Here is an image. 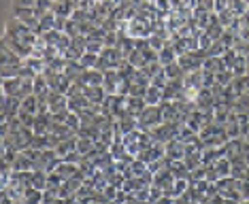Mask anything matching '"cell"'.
Instances as JSON below:
<instances>
[{"label":"cell","instance_id":"cell-1","mask_svg":"<svg viewBox=\"0 0 249 204\" xmlns=\"http://www.w3.org/2000/svg\"><path fill=\"white\" fill-rule=\"evenodd\" d=\"M126 60L122 55V51L117 47H105L103 53L98 55V64H96V68H98L100 72H107V70H117V68L122 66V62Z\"/></svg>","mask_w":249,"mask_h":204},{"label":"cell","instance_id":"cell-25","mask_svg":"<svg viewBox=\"0 0 249 204\" xmlns=\"http://www.w3.org/2000/svg\"><path fill=\"white\" fill-rule=\"evenodd\" d=\"M164 72H166V77H168V81H177V79H183V68L179 66V62H173V64H168V66H164Z\"/></svg>","mask_w":249,"mask_h":204},{"label":"cell","instance_id":"cell-46","mask_svg":"<svg viewBox=\"0 0 249 204\" xmlns=\"http://www.w3.org/2000/svg\"><path fill=\"white\" fill-rule=\"evenodd\" d=\"M247 117H249V115H247Z\"/></svg>","mask_w":249,"mask_h":204},{"label":"cell","instance_id":"cell-18","mask_svg":"<svg viewBox=\"0 0 249 204\" xmlns=\"http://www.w3.org/2000/svg\"><path fill=\"white\" fill-rule=\"evenodd\" d=\"M21 62H24V60H21L19 55L9 47V45L2 43V66H19Z\"/></svg>","mask_w":249,"mask_h":204},{"label":"cell","instance_id":"cell-19","mask_svg":"<svg viewBox=\"0 0 249 204\" xmlns=\"http://www.w3.org/2000/svg\"><path fill=\"white\" fill-rule=\"evenodd\" d=\"M177 138H179L183 145H190V143H194V140L198 138V132H194V130H192L190 126H185V123H179Z\"/></svg>","mask_w":249,"mask_h":204},{"label":"cell","instance_id":"cell-32","mask_svg":"<svg viewBox=\"0 0 249 204\" xmlns=\"http://www.w3.org/2000/svg\"><path fill=\"white\" fill-rule=\"evenodd\" d=\"M166 38H162V36H158V34H151V36H149V47L151 49H154L156 51V53H160V51L164 49V47H166Z\"/></svg>","mask_w":249,"mask_h":204},{"label":"cell","instance_id":"cell-28","mask_svg":"<svg viewBox=\"0 0 249 204\" xmlns=\"http://www.w3.org/2000/svg\"><path fill=\"white\" fill-rule=\"evenodd\" d=\"M77 151L81 153L83 157H88L89 153L94 151V140L92 138H77Z\"/></svg>","mask_w":249,"mask_h":204},{"label":"cell","instance_id":"cell-26","mask_svg":"<svg viewBox=\"0 0 249 204\" xmlns=\"http://www.w3.org/2000/svg\"><path fill=\"white\" fill-rule=\"evenodd\" d=\"M228 9L234 11L236 17H243L249 11V2L247 0H228Z\"/></svg>","mask_w":249,"mask_h":204},{"label":"cell","instance_id":"cell-3","mask_svg":"<svg viewBox=\"0 0 249 204\" xmlns=\"http://www.w3.org/2000/svg\"><path fill=\"white\" fill-rule=\"evenodd\" d=\"M47 106H49V113H52V115L66 113V111H69V96L58 94V92H52V94L47 96Z\"/></svg>","mask_w":249,"mask_h":204},{"label":"cell","instance_id":"cell-43","mask_svg":"<svg viewBox=\"0 0 249 204\" xmlns=\"http://www.w3.org/2000/svg\"><path fill=\"white\" fill-rule=\"evenodd\" d=\"M245 75H249V58H247V72H245Z\"/></svg>","mask_w":249,"mask_h":204},{"label":"cell","instance_id":"cell-16","mask_svg":"<svg viewBox=\"0 0 249 204\" xmlns=\"http://www.w3.org/2000/svg\"><path fill=\"white\" fill-rule=\"evenodd\" d=\"M19 85H21V79H19V77L2 79V94H4V96H13V98H18V94H19Z\"/></svg>","mask_w":249,"mask_h":204},{"label":"cell","instance_id":"cell-5","mask_svg":"<svg viewBox=\"0 0 249 204\" xmlns=\"http://www.w3.org/2000/svg\"><path fill=\"white\" fill-rule=\"evenodd\" d=\"M120 83H122V77H120V72H117V70H107L105 72L103 87H105V92L109 94V96H115L117 94V87H120Z\"/></svg>","mask_w":249,"mask_h":204},{"label":"cell","instance_id":"cell-4","mask_svg":"<svg viewBox=\"0 0 249 204\" xmlns=\"http://www.w3.org/2000/svg\"><path fill=\"white\" fill-rule=\"evenodd\" d=\"M164 153H166V160H183L185 157V145L181 143L179 138H173V140H168L166 145H164Z\"/></svg>","mask_w":249,"mask_h":204},{"label":"cell","instance_id":"cell-33","mask_svg":"<svg viewBox=\"0 0 249 204\" xmlns=\"http://www.w3.org/2000/svg\"><path fill=\"white\" fill-rule=\"evenodd\" d=\"M215 77H217V83H219V85H224V87H226V85H230L232 81H234V72H232L230 68H226V70L217 72Z\"/></svg>","mask_w":249,"mask_h":204},{"label":"cell","instance_id":"cell-14","mask_svg":"<svg viewBox=\"0 0 249 204\" xmlns=\"http://www.w3.org/2000/svg\"><path fill=\"white\" fill-rule=\"evenodd\" d=\"M226 62H224V58H209L202 62V70H209V72H213V75H217V72H222V70H226Z\"/></svg>","mask_w":249,"mask_h":204},{"label":"cell","instance_id":"cell-24","mask_svg":"<svg viewBox=\"0 0 249 204\" xmlns=\"http://www.w3.org/2000/svg\"><path fill=\"white\" fill-rule=\"evenodd\" d=\"M236 19H239V17H236V13H234V11H230V9H224V11H219V13H217V21L226 28V30L232 28V24H234Z\"/></svg>","mask_w":249,"mask_h":204},{"label":"cell","instance_id":"cell-38","mask_svg":"<svg viewBox=\"0 0 249 204\" xmlns=\"http://www.w3.org/2000/svg\"><path fill=\"white\" fill-rule=\"evenodd\" d=\"M166 83H168V77H166V72H160V75H156L154 79H151V85H156V87H166Z\"/></svg>","mask_w":249,"mask_h":204},{"label":"cell","instance_id":"cell-2","mask_svg":"<svg viewBox=\"0 0 249 204\" xmlns=\"http://www.w3.org/2000/svg\"><path fill=\"white\" fill-rule=\"evenodd\" d=\"M128 36L132 38H149L151 34H154V30H151V21L145 19V17L137 15L134 19L128 21V30H126Z\"/></svg>","mask_w":249,"mask_h":204},{"label":"cell","instance_id":"cell-11","mask_svg":"<svg viewBox=\"0 0 249 204\" xmlns=\"http://www.w3.org/2000/svg\"><path fill=\"white\" fill-rule=\"evenodd\" d=\"M47 185H49V172H45V170H32L30 187L45 191V189H47Z\"/></svg>","mask_w":249,"mask_h":204},{"label":"cell","instance_id":"cell-7","mask_svg":"<svg viewBox=\"0 0 249 204\" xmlns=\"http://www.w3.org/2000/svg\"><path fill=\"white\" fill-rule=\"evenodd\" d=\"M243 143L245 140H241V138H232V140H228L222 149H224V157H228V160L232 162L234 157H239V155H243Z\"/></svg>","mask_w":249,"mask_h":204},{"label":"cell","instance_id":"cell-22","mask_svg":"<svg viewBox=\"0 0 249 204\" xmlns=\"http://www.w3.org/2000/svg\"><path fill=\"white\" fill-rule=\"evenodd\" d=\"M213 166H215V172H217L219 179L230 177V172H232V162L228 160V157H222V160H217V162L213 164Z\"/></svg>","mask_w":249,"mask_h":204},{"label":"cell","instance_id":"cell-44","mask_svg":"<svg viewBox=\"0 0 249 204\" xmlns=\"http://www.w3.org/2000/svg\"><path fill=\"white\" fill-rule=\"evenodd\" d=\"M134 204H151V202H134Z\"/></svg>","mask_w":249,"mask_h":204},{"label":"cell","instance_id":"cell-34","mask_svg":"<svg viewBox=\"0 0 249 204\" xmlns=\"http://www.w3.org/2000/svg\"><path fill=\"white\" fill-rule=\"evenodd\" d=\"M130 170H132V177L141 179V177H143V174L147 172V164L141 162V160H134L132 164H130Z\"/></svg>","mask_w":249,"mask_h":204},{"label":"cell","instance_id":"cell-31","mask_svg":"<svg viewBox=\"0 0 249 204\" xmlns=\"http://www.w3.org/2000/svg\"><path fill=\"white\" fill-rule=\"evenodd\" d=\"M226 51H228V47H226V45L222 43V41H215L211 47H209V51L207 53L211 55V58H222V55L226 53Z\"/></svg>","mask_w":249,"mask_h":204},{"label":"cell","instance_id":"cell-20","mask_svg":"<svg viewBox=\"0 0 249 204\" xmlns=\"http://www.w3.org/2000/svg\"><path fill=\"white\" fill-rule=\"evenodd\" d=\"M177 58H179V55H177V51H175L173 43H166V47L160 51V64L168 66V64H173V62H177Z\"/></svg>","mask_w":249,"mask_h":204},{"label":"cell","instance_id":"cell-35","mask_svg":"<svg viewBox=\"0 0 249 204\" xmlns=\"http://www.w3.org/2000/svg\"><path fill=\"white\" fill-rule=\"evenodd\" d=\"M160 198H164V189H162V187L151 185V187H149V202L154 204V202L160 200Z\"/></svg>","mask_w":249,"mask_h":204},{"label":"cell","instance_id":"cell-39","mask_svg":"<svg viewBox=\"0 0 249 204\" xmlns=\"http://www.w3.org/2000/svg\"><path fill=\"white\" fill-rule=\"evenodd\" d=\"M137 202H149V187H141L139 191H134Z\"/></svg>","mask_w":249,"mask_h":204},{"label":"cell","instance_id":"cell-10","mask_svg":"<svg viewBox=\"0 0 249 204\" xmlns=\"http://www.w3.org/2000/svg\"><path fill=\"white\" fill-rule=\"evenodd\" d=\"M145 109H147L145 98H141V96H128V115L139 117Z\"/></svg>","mask_w":249,"mask_h":204},{"label":"cell","instance_id":"cell-36","mask_svg":"<svg viewBox=\"0 0 249 204\" xmlns=\"http://www.w3.org/2000/svg\"><path fill=\"white\" fill-rule=\"evenodd\" d=\"M198 43H200V49L202 51H209V47H211L215 41H211V36H209L207 32H202V34H198Z\"/></svg>","mask_w":249,"mask_h":204},{"label":"cell","instance_id":"cell-13","mask_svg":"<svg viewBox=\"0 0 249 204\" xmlns=\"http://www.w3.org/2000/svg\"><path fill=\"white\" fill-rule=\"evenodd\" d=\"M55 174H60L64 181H69V179H72V177H77V174H79V166H77V164H69V162L62 160L60 166L55 168Z\"/></svg>","mask_w":249,"mask_h":204},{"label":"cell","instance_id":"cell-9","mask_svg":"<svg viewBox=\"0 0 249 204\" xmlns=\"http://www.w3.org/2000/svg\"><path fill=\"white\" fill-rule=\"evenodd\" d=\"M105 81V72H100L98 68H89V70L83 72V77H81V85H103Z\"/></svg>","mask_w":249,"mask_h":204},{"label":"cell","instance_id":"cell-17","mask_svg":"<svg viewBox=\"0 0 249 204\" xmlns=\"http://www.w3.org/2000/svg\"><path fill=\"white\" fill-rule=\"evenodd\" d=\"M168 170L173 172L175 179H190V170L185 166L183 160H175V162H168Z\"/></svg>","mask_w":249,"mask_h":204},{"label":"cell","instance_id":"cell-29","mask_svg":"<svg viewBox=\"0 0 249 204\" xmlns=\"http://www.w3.org/2000/svg\"><path fill=\"white\" fill-rule=\"evenodd\" d=\"M79 64L86 68V70H89V68H96V64H98V55H96V53H89V51H86V53L81 55V60H79Z\"/></svg>","mask_w":249,"mask_h":204},{"label":"cell","instance_id":"cell-8","mask_svg":"<svg viewBox=\"0 0 249 204\" xmlns=\"http://www.w3.org/2000/svg\"><path fill=\"white\" fill-rule=\"evenodd\" d=\"M247 166H249V164L243 160V155L234 157V160H232V172H230V177H234L236 181H245L247 179Z\"/></svg>","mask_w":249,"mask_h":204},{"label":"cell","instance_id":"cell-37","mask_svg":"<svg viewBox=\"0 0 249 204\" xmlns=\"http://www.w3.org/2000/svg\"><path fill=\"white\" fill-rule=\"evenodd\" d=\"M222 58H224V62H226V66L232 68V64L236 62V58H239V53H236V49H228V51H226V53L222 55Z\"/></svg>","mask_w":249,"mask_h":204},{"label":"cell","instance_id":"cell-41","mask_svg":"<svg viewBox=\"0 0 249 204\" xmlns=\"http://www.w3.org/2000/svg\"><path fill=\"white\" fill-rule=\"evenodd\" d=\"M241 194H243V200H249V181L241 183Z\"/></svg>","mask_w":249,"mask_h":204},{"label":"cell","instance_id":"cell-23","mask_svg":"<svg viewBox=\"0 0 249 204\" xmlns=\"http://www.w3.org/2000/svg\"><path fill=\"white\" fill-rule=\"evenodd\" d=\"M24 204H43V191L35 189V187H26V194H24Z\"/></svg>","mask_w":249,"mask_h":204},{"label":"cell","instance_id":"cell-42","mask_svg":"<svg viewBox=\"0 0 249 204\" xmlns=\"http://www.w3.org/2000/svg\"><path fill=\"white\" fill-rule=\"evenodd\" d=\"M241 38H243V41H247V43H249V30H243V32H241Z\"/></svg>","mask_w":249,"mask_h":204},{"label":"cell","instance_id":"cell-6","mask_svg":"<svg viewBox=\"0 0 249 204\" xmlns=\"http://www.w3.org/2000/svg\"><path fill=\"white\" fill-rule=\"evenodd\" d=\"M38 109H41V100H38L36 96L32 94V96H28V98L21 100V111H19V115L36 117V115H38Z\"/></svg>","mask_w":249,"mask_h":204},{"label":"cell","instance_id":"cell-27","mask_svg":"<svg viewBox=\"0 0 249 204\" xmlns=\"http://www.w3.org/2000/svg\"><path fill=\"white\" fill-rule=\"evenodd\" d=\"M64 123H66V126H69V128H71L75 134H79V130H81V126H83V123H81V117H79L77 113H71V111L66 113Z\"/></svg>","mask_w":249,"mask_h":204},{"label":"cell","instance_id":"cell-40","mask_svg":"<svg viewBox=\"0 0 249 204\" xmlns=\"http://www.w3.org/2000/svg\"><path fill=\"white\" fill-rule=\"evenodd\" d=\"M15 7H26V9H35L36 0H13Z\"/></svg>","mask_w":249,"mask_h":204},{"label":"cell","instance_id":"cell-21","mask_svg":"<svg viewBox=\"0 0 249 204\" xmlns=\"http://www.w3.org/2000/svg\"><path fill=\"white\" fill-rule=\"evenodd\" d=\"M79 138V136H77ZM77 138H69V140H62V143L55 147V153H58V155L62 157V160H64L66 155H69V153H72V151H77Z\"/></svg>","mask_w":249,"mask_h":204},{"label":"cell","instance_id":"cell-45","mask_svg":"<svg viewBox=\"0 0 249 204\" xmlns=\"http://www.w3.org/2000/svg\"><path fill=\"white\" fill-rule=\"evenodd\" d=\"M241 204H249V200H243V202H241Z\"/></svg>","mask_w":249,"mask_h":204},{"label":"cell","instance_id":"cell-15","mask_svg":"<svg viewBox=\"0 0 249 204\" xmlns=\"http://www.w3.org/2000/svg\"><path fill=\"white\" fill-rule=\"evenodd\" d=\"M162 100H164L162 87L149 85V87H147V94H145V102H147V106H158V104H162Z\"/></svg>","mask_w":249,"mask_h":204},{"label":"cell","instance_id":"cell-12","mask_svg":"<svg viewBox=\"0 0 249 204\" xmlns=\"http://www.w3.org/2000/svg\"><path fill=\"white\" fill-rule=\"evenodd\" d=\"M13 170L15 172H30V170H35V162L26 153H18V157L13 162Z\"/></svg>","mask_w":249,"mask_h":204},{"label":"cell","instance_id":"cell-30","mask_svg":"<svg viewBox=\"0 0 249 204\" xmlns=\"http://www.w3.org/2000/svg\"><path fill=\"white\" fill-rule=\"evenodd\" d=\"M141 70H143L149 79H154L156 75H160V72L164 70V66L160 64V62H149V64H145L143 68H141Z\"/></svg>","mask_w":249,"mask_h":204}]
</instances>
